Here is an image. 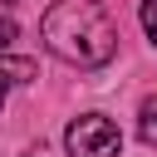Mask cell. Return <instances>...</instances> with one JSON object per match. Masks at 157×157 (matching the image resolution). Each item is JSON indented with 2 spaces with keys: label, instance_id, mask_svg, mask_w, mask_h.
Listing matches in <instances>:
<instances>
[{
  "label": "cell",
  "instance_id": "obj_1",
  "mask_svg": "<svg viewBox=\"0 0 157 157\" xmlns=\"http://www.w3.org/2000/svg\"><path fill=\"white\" fill-rule=\"evenodd\" d=\"M39 34L49 54L74 69H103L118 49V25L98 0H54L39 20Z\"/></svg>",
  "mask_w": 157,
  "mask_h": 157
},
{
  "label": "cell",
  "instance_id": "obj_2",
  "mask_svg": "<svg viewBox=\"0 0 157 157\" xmlns=\"http://www.w3.org/2000/svg\"><path fill=\"white\" fill-rule=\"evenodd\" d=\"M64 147H69V157H118V152H123V132H118L113 118H103V113H83V118L69 123Z\"/></svg>",
  "mask_w": 157,
  "mask_h": 157
},
{
  "label": "cell",
  "instance_id": "obj_3",
  "mask_svg": "<svg viewBox=\"0 0 157 157\" xmlns=\"http://www.w3.org/2000/svg\"><path fill=\"white\" fill-rule=\"evenodd\" d=\"M137 137H142L147 147H157V93L142 98V108H137Z\"/></svg>",
  "mask_w": 157,
  "mask_h": 157
},
{
  "label": "cell",
  "instance_id": "obj_4",
  "mask_svg": "<svg viewBox=\"0 0 157 157\" xmlns=\"http://www.w3.org/2000/svg\"><path fill=\"white\" fill-rule=\"evenodd\" d=\"M29 78H34V64L29 59H10V54L0 59V83H29Z\"/></svg>",
  "mask_w": 157,
  "mask_h": 157
},
{
  "label": "cell",
  "instance_id": "obj_5",
  "mask_svg": "<svg viewBox=\"0 0 157 157\" xmlns=\"http://www.w3.org/2000/svg\"><path fill=\"white\" fill-rule=\"evenodd\" d=\"M142 29H147V39L157 49V0H142Z\"/></svg>",
  "mask_w": 157,
  "mask_h": 157
},
{
  "label": "cell",
  "instance_id": "obj_6",
  "mask_svg": "<svg viewBox=\"0 0 157 157\" xmlns=\"http://www.w3.org/2000/svg\"><path fill=\"white\" fill-rule=\"evenodd\" d=\"M15 34H20V29H15V20H5V15H0V49H10V39H15Z\"/></svg>",
  "mask_w": 157,
  "mask_h": 157
},
{
  "label": "cell",
  "instance_id": "obj_7",
  "mask_svg": "<svg viewBox=\"0 0 157 157\" xmlns=\"http://www.w3.org/2000/svg\"><path fill=\"white\" fill-rule=\"evenodd\" d=\"M5 88H10V83H0V108H5Z\"/></svg>",
  "mask_w": 157,
  "mask_h": 157
},
{
  "label": "cell",
  "instance_id": "obj_8",
  "mask_svg": "<svg viewBox=\"0 0 157 157\" xmlns=\"http://www.w3.org/2000/svg\"><path fill=\"white\" fill-rule=\"evenodd\" d=\"M25 157H39V152H25Z\"/></svg>",
  "mask_w": 157,
  "mask_h": 157
}]
</instances>
